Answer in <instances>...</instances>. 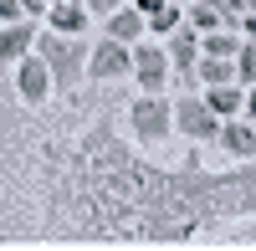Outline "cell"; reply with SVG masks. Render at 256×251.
<instances>
[{"instance_id":"obj_11","label":"cell","mask_w":256,"mask_h":251,"mask_svg":"<svg viewBox=\"0 0 256 251\" xmlns=\"http://www.w3.org/2000/svg\"><path fill=\"white\" fill-rule=\"evenodd\" d=\"M220 149L236 159H256V128L251 123H220Z\"/></svg>"},{"instance_id":"obj_21","label":"cell","mask_w":256,"mask_h":251,"mask_svg":"<svg viewBox=\"0 0 256 251\" xmlns=\"http://www.w3.org/2000/svg\"><path fill=\"white\" fill-rule=\"evenodd\" d=\"M0 20H26V10H20V0H0Z\"/></svg>"},{"instance_id":"obj_7","label":"cell","mask_w":256,"mask_h":251,"mask_svg":"<svg viewBox=\"0 0 256 251\" xmlns=\"http://www.w3.org/2000/svg\"><path fill=\"white\" fill-rule=\"evenodd\" d=\"M134 77L144 82V92H159L164 77H169V52H159V46H138V52H134Z\"/></svg>"},{"instance_id":"obj_5","label":"cell","mask_w":256,"mask_h":251,"mask_svg":"<svg viewBox=\"0 0 256 251\" xmlns=\"http://www.w3.org/2000/svg\"><path fill=\"white\" fill-rule=\"evenodd\" d=\"M128 72H134V52L123 46V41H98V52L88 56V77L92 82H123Z\"/></svg>"},{"instance_id":"obj_14","label":"cell","mask_w":256,"mask_h":251,"mask_svg":"<svg viewBox=\"0 0 256 251\" xmlns=\"http://www.w3.org/2000/svg\"><path fill=\"white\" fill-rule=\"evenodd\" d=\"M195 77L200 82H236V56H205V62H195Z\"/></svg>"},{"instance_id":"obj_12","label":"cell","mask_w":256,"mask_h":251,"mask_svg":"<svg viewBox=\"0 0 256 251\" xmlns=\"http://www.w3.org/2000/svg\"><path fill=\"white\" fill-rule=\"evenodd\" d=\"M102 20H108V36H113V41H138L144 26H148L144 10H134V6H118L113 16H102Z\"/></svg>"},{"instance_id":"obj_10","label":"cell","mask_w":256,"mask_h":251,"mask_svg":"<svg viewBox=\"0 0 256 251\" xmlns=\"http://www.w3.org/2000/svg\"><path fill=\"white\" fill-rule=\"evenodd\" d=\"M169 62H174L180 72H195V62H200V31L195 26H174L169 31Z\"/></svg>"},{"instance_id":"obj_1","label":"cell","mask_w":256,"mask_h":251,"mask_svg":"<svg viewBox=\"0 0 256 251\" xmlns=\"http://www.w3.org/2000/svg\"><path fill=\"white\" fill-rule=\"evenodd\" d=\"M62 128L41 138V195H46L52 241H184L230 216H256V164L230 174H205L200 159L184 170H154L113 123L92 113L88 128L56 113Z\"/></svg>"},{"instance_id":"obj_4","label":"cell","mask_w":256,"mask_h":251,"mask_svg":"<svg viewBox=\"0 0 256 251\" xmlns=\"http://www.w3.org/2000/svg\"><path fill=\"white\" fill-rule=\"evenodd\" d=\"M174 128L184 134V138H220V113L210 108L205 98H180L174 102Z\"/></svg>"},{"instance_id":"obj_6","label":"cell","mask_w":256,"mask_h":251,"mask_svg":"<svg viewBox=\"0 0 256 251\" xmlns=\"http://www.w3.org/2000/svg\"><path fill=\"white\" fill-rule=\"evenodd\" d=\"M46 92H52V72H46V62H41V56H20V62H16V98L26 102V108H36Z\"/></svg>"},{"instance_id":"obj_23","label":"cell","mask_w":256,"mask_h":251,"mask_svg":"<svg viewBox=\"0 0 256 251\" xmlns=\"http://www.w3.org/2000/svg\"><path fill=\"white\" fill-rule=\"evenodd\" d=\"M46 6H52V0H20V10H26V16H41Z\"/></svg>"},{"instance_id":"obj_13","label":"cell","mask_w":256,"mask_h":251,"mask_svg":"<svg viewBox=\"0 0 256 251\" xmlns=\"http://www.w3.org/2000/svg\"><path fill=\"white\" fill-rule=\"evenodd\" d=\"M205 102H210V108H216L220 118H236L246 98H241V88H236V82H216V88H210V98H205Z\"/></svg>"},{"instance_id":"obj_24","label":"cell","mask_w":256,"mask_h":251,"mask_svg":"<svg viewBox=\"0 0 256 251\" xmlns=\"http://www.w3.org/2000/svg\"><path fill=\"white\" fill-rule=\"evenodd\" d=\"M246 113H251V123H256V88L246 92Z\"/></svg>"},{"instance_id":"obj_2","label":"cell","mask_w":256,"mask_h":251,"mask_svg":"<svg viewBox=\"0 0 256 251\" xmlns=\"http://www.w3.org/2000/svg\"><path fill=\"white\" fill-rule=\"evenodd\" d=\"M36 56L46 62V72H52V88H77L82 82V62H88V52H82V41L77 36H62V31H46V36H36Z\"/></svg>"},{"instance_id":"obj_19","label":"cell","mask_w":256,"mask_h":251,"mask_svg":"<svg viewBox=\"0 0 256 251\" xmlns=\"http://www.w3.org/2000/svg\"><path fill=\"white\" fill-rule=\"evenodd\" d=\"M216 6H220V20L236 31V26H241V16L251 10V0H216Z\"/></svg>"},{"instance_id":"obj_17","label":"cell","mask_w":256,"mask_h":251,"mask_svg":"<svg viewBox=\"0 0 256 251\" xmlns=\"http://www.w3.org/2000/svg\"><path fill=\"white\" fill-rule=\"evenodd\" d=\"M174 26H184V16H180V6H174V0H169L164 10H154V16H148V31H159V36H169Z\"/></svg>"},{"instance_id":"obj_3","label":"cell","mask_w":256,"mask_h":251,"mask_svg":"<svg viewBox=\"0 0 256 251\" xmlns=\"http://www.w3.org/2000/svg\"><path fill=\"white\" fill-rule=\"evenodd\" d=\"M128 123H134V134H138L144 144H164L169 134H174V108H169L164 98L144 92L134 108H128Z\"/></svg>"},{"instance_id":"obj_20","label":"cell","mask_w":256,"mask_h":251,"mask_svg":"<svg viewBox=\"0 0 256 251\" xmlns=\"http://www.w3.org/2000/svg\"><path fill=\"white\" fill-rule=\"evenodd\" d=\"M118 6H128V0H88V10H92V16H113Z\"/></svg>"},{"instance_id":"obj_16","label":"cell","mask_w":256,"mask_h":251,"mask_svg":"<svg viewBox=\"0 0 256 251\" xmlns=\"http://www.w3.org/2000/svg\"><path fill=\"white\" fill-rule=\"evenodd\" d=\"M200 46H205V56H236V52H241V41L230 36L226 26H216V31H205V36H200Z\"/></svg>"},{"instance_id":"obj_22","label":"cell","mask_w":256,"mask_h":251,"mask_svg":"<svg viewBox=\"0 0 256 251\" xmlns=\"http://www.w3.org/2000/svg\"><path fill=\"white\" fill-rule=\"evenodd\" d=\"M164 6H169V0H134V10H144V20L154 16V10H164Z\"/></svg>"},{"instance_id":"obj_8","label":"cell","mask_w":256,"mask_h":251,"mask_svg":"<svg viewBox=\"0 0 256 251\" xmlns=\"http://www.w3.org/2000/svg\"><path fill=\"white\" fill-rule=\"evenodd\" d=\"M88 6H82V0H52V6H46V26L52 31H62V36H77L82 26H88Z\"/></svg>"},{"instance_id":"obj_15","label":"cell","mask_w":256,"mask_h":251,"mask_svg":"<svg viewBox=\"0 0 256 251\" xmlns=\"http://www.w3.org/2000/svg\"><path fill=\"white\" fill-rule=\"evenodd\" d=\"M184 6H190V26H195V31H216V26H226L216 0H184Z\"/></svg>"},{"instance_id":"obj_18","label":"cell","mask_w":256,"mask_h":251,"mask_svg":"<svg viewBox=\"0 0 256 251\" xmlns=\"http://www.w3.org/2000/svg\"><path fill=\"white\" fill-rule=\"evenodd\" d=\"M236 82H251L256 88V41H246V46L236 52Z\"/></svg>"},{"instance_id":"obj_9","label":"cell","mask_w":256,"mask_h":251,"mask_svg":"<svg viewBox=\"0 0 256 251\" xmlns=\"http://www.w3.org/2000/svg\"><path fill=\"white\" fill-rule=\"evenodd\" d=\"M31 41H36L31 16L26 20H6V26H0V62H20V56L31 52Z\"/></svg>"}]
</instances>
